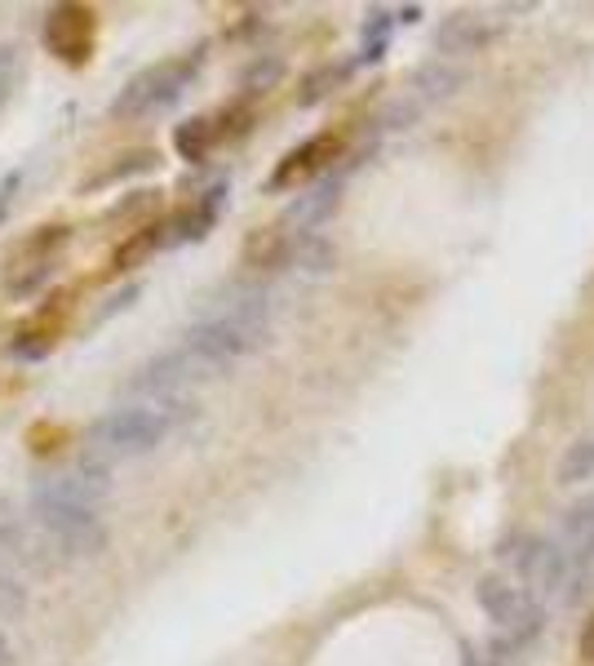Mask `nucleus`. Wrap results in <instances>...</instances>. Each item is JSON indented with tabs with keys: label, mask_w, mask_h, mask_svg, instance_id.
Listing matches in <instances>:
<instances>
[{
	"label": "nucleus",
	"mask_w": 594,
	"mask_h": 666,
	"mask_svg": "<svg viewBox=\"0 0 594 666\" xmlns=\"http://www.w3.org/2000/svg\"><path fill=\"white\" fill-rule=\"evenodd\" d=\"M27 613V587L10 574H0V622H14Z\"/></svg>",
	"instance_id": "nucleus-20"
},
{
	"label": "nucleus",
	"mask_w": 594,
	"mask_h": 666,
	"mask_svg": "<svg viewBox=\"0 0 594 666\" xmlns=\"http://www.w3.org/2000/svg\"><path fill=\"white\" fill-rule=\"evenodd\" d=\"M470 666H474V662H470Z\"/></svg>",
	"instance_id": "nucleus-30"
},
{
	"label": "nucleus",
	"mask_w": 594,
	"mask_h": 666,
	"mask_svg": "<svg viewBox=\"0 0 594 666\" xmlns=\"http://www.w3.org/2000/svg\"><path fill=\"white\" fill-rule=\"evenodd\" d=\"M417 19H422V5H404V10H395V23H408V27H413Z\"/></svg>",
	"instance_id": "nucleus-27"
},
{
	"label": "nucleus",
	"mask_w": 594,
	"mask_h": 666,
	"mask_svg": "<svg viewBox=\"0 0 594 666\" xmlns=\"http://www.w3.org/2000/svg\"><path fill=\"white\" fill-rule=\"evenodd\" d=\"M341 152V138L337 134H315V138H306L302 147H293L280 165H276V174H271V191H280V187H298V182H306V178H315V174H324L328 169V160Z\"/></svg>",
	"instance_id": "nucleus-7"
},
{
	"label": "nucleus",
	"mask_w": 594,
	"mask_h": 666,
	"mask_svg": "<svg viewBox=\"0 0 594 666\" xmlns=\"http://www.w3.org/2000/svg\"><path fill=\"white\" fill-rule=\"evenodd\" d=\"M165 232L169 227H143V232H134L121 249H115V258H111V267L115 271H130V267H143L160 245H165Z\"/></svg>",
	"instance_id": "nucleus-16"
},
{
	"label": "nucleus",
	"mask_w": 594,
	"mask_h": 666,
	"mask_svg": "<svg viewBox=\"0 0 594 666\" xmlns=\"http://www.w3.org/2000/svg\"><path fill=\"white\" fill-rule=\"evenodd\" d=\"M32 524L63 555H98L107 546V524H102L98 507L71 502V498L45 489L41 480L32 485Z\"/></svg>",
	"instance_id": "nucleus-3"
},
{
	"label": "nucleus",
	"mask_w": 594,
	"mask_h": 666,
	"mask_svg": "<svg viewBox=\"0 0 594 666\" xmlns=\"http://www.w3.org/2000/svg\"><path fill=\"white\" fill-rule=\"evenodd\" d=\"M457 85H461V71H457V67H448V63H426V67L413 76V93H417V102L448 98Z\"/></svg>",
	"instance_id": "nucleus-17"
},
{
	"label": "nucleus",
	"mask_w": 594,
	"mask_h": 666,
	"mask_svg": "<svg viewBox=\"0 0 594 666\" xmlns=\"http://www.w3.org/2000/svg\"><path fill=\"white\" fill-rule=\"evenodd\" d=\"M41 485H45V489H54V493H63V498H71V502L102 507V498L111 493V471H107L98 458H85V463H76V467H67V471H58V476H45Z\"/></svg>",
	"instance_id": "nucleus-9"
},
{
	"label": "nucleus",
	"mask_w": 594,
	"mask_h": 666,
	"mask_svg": "<svg viewBox=\"0 0 594 666\" xmlns=\"http://www.w3.org/2000/svg\"><path fill=\"white\" fill-rule=\"evenodd\" d=\"M0 666H19V662H14V648H10V640H5V635H0Z\"/></svg>",
	"instance_id": "nucleus-29"
},
{
	"label": "nucleus",
	"mask_w": 594,
	"mask_h": 666,
	"mask_svg": "<svg viewBox=\"0 0 594 666\" xmlns=\"http://www.w3.org/2000/svg\"><path fill=\"white\" fill-rule=\"evenodd\" d=\"M276 80H280V63H258V67L245 71V89H249V93H262V89H271Z\"/></svg>",
	"instance_id": "nucleus-25"
},
{
	"label": "nucleus",
	"mask_w": 594,
	"mask_h": 666,
	"mask_svg": "<svg viewBox=\"0 0 594 666\" xmlns=\"http://www.w3.org/2000/svg\"><path fill=\"white\" fill-rule=\"evenodd\" d=\"M14 187H19V174H10V178H5V191H0V213L10 209V196H14Z\"/></svg>",
	"instance_id": "nucleus-28"
},
{
	"label": "nucleus",
	"mask_w": 594,
	"mask_h": 666,
	"mask_svg": "<svg viewBox=\"0 0 594 666\" xmlns=\"http://www.w3.org/2000/svg\"><path fill=\"white\" fill-rule=\"evenodd\" d=\"M19 80H23V54L14 45H0V107L14 98Z\"/></svg>",
	"instance_id": "nucleus-21"
},
{
	"label": "nucleus",
	"mask_w": 594,
	"mask_h": 666,
	"mask_svg": "<svg viewBox=\"0 0 594 666\" xmlns=\"http://www.w3.org/2000/svg\"><path fill=\"white\" fill-rule=\"evenodd\" d=\"M45 32H67V41H58L54 54L63 63H71V58L80 63L89 54V45H93V14L89 10H54V19H49Z\"/></svg>",
	"instance_id": "nucleus-11"
},
{
	"label": "nucleus",
	"mask_w": 594,
	"mask_h": 666,
	"mask_svg": "<svg viewBox=\"0 0 594 666\" xmlns=\"http://www.w3.org/2000/svg\"><path fill=\"white\" fill-rule=\"evenodd\" d=\"M346 71H350V67H324V71H315V76L302 85V107L320 102V98H324L333 85H341V80H346Z\"/></svg>",
	"instance_id": "nucleus-24"
},
{
	"label": "nucleus",
	"mask_w": 594,
	"mask_h": 666,
	"mask_svg": "<svg viewBox=\"0 0 594 666\" xmlns=\"http://www.w3.org/2000/svg\"><path fill=\"white\" fill-rule=\"evenodd\" d=\"M178 409L182 404H121L102 413L93 426H89V444L98 458H138V454H152L156 444H165V435L178 426Z\"/></svg>",
	"instance_id": "nucleus-2"
},
{
	"label": "nucleus",
	"mask_w": 594,
	"mask_h": 666,
	"mask_svg": "<svg viewBox=\"0 0 594 666\" xmlns=\"http://www.w3.org/2000/svg\"><path fill=\"white\" fill-rule=\"evenodd\" d=\"M267 343V293L262 289H231L213 311H204L187 333L182 352L213 378L231 369L235 360H245Z\"/></svg>",
	"instance_id": "nucleus-1"
},
{
	"label": "nucleus",
	"mask_w": 594,
	"mask_h": 666,
	"mask_svg": "<svg viewBox=\"0 0 594 666\" xmlns=\"http://www.w3.org/2000/svg\"><path fill=\"white\" fill-rule=\"evenodd\" d=\"M200 378H209V374H204L182 347H173V352L147 360V365L138 369V378L130 382V391L143 396V404H169V400H178V396H182L191 382H200Z\"/></svg>",
	"instance_id": "nucleus-5"
},
{
	"label": "nucleus",
	"mask_w": 594,
	"mask_h": 666,
	"mask_svg": "<svg viewBox=\"0 0 594 666\" xmlns=\"http://www.w3.org/2000/svg\"><path fill=\"white\" fill-rule=\"evenodd\" d=\"M333 245H324V241H298L293 245V263H302L306 271H328L333 267Z\"/></svg>",
	"instance_id": "nucleus-23"
},
{
	"label": "nucleus",
	"mask_w": 594,
	"mask_h": 666,
	"mask_svg": "<svg viewBox=\"0 0 594 666\" xmlns=\"http://www.w3.org/2000/svg\"><path fill=\"white\" fill-rule=\"evenodd\" d=\"M493 36H497V27L484 14H452L435 32V49L439 54H474V49H484Z\"/></svg>",
	"instance_id": "nucleus-10"
},
{
	"label": "nucleus",
	"mask_w": 594,
	"mask_h": 666,
	"mask_svg": "<svg viewBox=\"0 0 594 666\" xmlns=\"http://www.w3.org/2000/svg\"><path fill=\"white\" fill-rule=\"evenodd\" d=\"M245 258H249L254 267H280V263L293 258V241H289V232H280V227H267V232H258V236L245 245Z\"/></svg>",
	"instance_id": "nucleus-15"
},
{
	"label": "nucleus",
	"mask_w": 594,
	"mask_h": 666,
	"mask_svg": "<svg viewBox=\"0 0 594 666\" xmlns=\"http://www.w3.org/2000/svg\"><path fill=\"white\" fill-rule=\"evenodd\" d=\"M594 476V440L568 444V454L559 458V485H581Z\"/></svg>",
	"instance_id": "nucleus-18"
},
{
	"label": "nucleus",
	"mask_w": 594,
	"mask_h": 666,
	"mask_svg": "<svg viewBox=\"0 0 594 666\" xmlns=\"http://www.w3.org/2000/svg\"><path fill=\"white\" fill-rule=\"evenodd\" d=\"M515 565H519V574H524V591H554V587H563V578H568V555H563V546L559 542H541V537H533L519 555H515Z\"/></svg>",
	"instance_id": "nucleus-8"
},
{
	"label": "nucleus",
	"mask_w": 594,
	"mask_h": 666,
	"mask_svg": "<svg viewBox=\"0 0 594 666\" xmlns=\"http://www.w3.org/2000/svg\"><path fill=\"white\" fill-rule=\"evenodd\" d=\"M200 63H204V54H178V58H165V63L143 67L138 76L125 80L121 93H115L111 116H152V111L178 102L182 89L195 80Z\"/></svg>",
	"instance_id": "nucleus-4"
},
{
	"label": "nucleus",
	"mask_w": 594,
	"mask_h": 666,
	"mask_svg": "<svg viewBox=\"0 0 594 666\" xmlns=\"http://www.w3.org/2000/svg\"><path fill=\"white\" fill-rule=\"evenodd\" d=\"M337 191H341V182H337V178H324L311 196H302V200L289 209V222H298V227H315V222H324V218L337 209Z\"/></svg>",
	"instance_id": "nucleus-13"
},
{
	"label": "nucleus",
	"mask_w": 594,
	"mask_h": 666,
	"mask_svg": "<svg viewBox=\"0 0 594 666\" xmlns=\"http://www.w3.org/2000/svg\"><path fill=\"white\" fill-rule=\"evenodd\" d=\"M156 165V152H134V156H125V165H115V169H102L98 178H89L85 182V191H93V187H107V182H121V178H130V174H138V169H152Z\"/></svg>",
	"instance_id": "nucleus-22"
},
{
	"label": "nucleus",
	"mask_w": 594,
	"mask_h": 666,
	"mask_svg": "<svg viewBox=\"0 0 594 666\" xmlns=\"http://www.w3.org/2000/svg\"><path fill=\"white\" fill-rule=\"evenodd\" d=\"M391 27H395V14H391V10H373V14H369L360 63H382V54H386V45H391Z\"/></svg>",
	"instance_id": "nucleus-19"
},
{
	"label": "nucleus",
	"mask_w": 594,
	"mask_h": 666,
	"mask_svg": "<svg viewBox=\"0 0 594 666\" xmlns=\"http://www.w3.org/2000/svg\"><path fill=\"white\" fill-rule=\"evenodd\" d=\"M480 604L502 631H524V635L537 631V600L524 587L506 582V578H484L480 582Z\"/></svg>",
	"instance_id": "nucleus-6"
},
{
	"label": "nucleus",
	"mask_w": 594,
	"mask_h": 666,
	"mask_svg": "<svg viewBox=\"0 0 594 666\" xmlns=\"http://www.w3.org/2000/svg\"><path fill=\"white\" fill-rule=\"evenodd\" d=\"M222 204H226V187L204 191L191 209H182V213L173 218V241H200L204 232H213V222H217Z\"/></svg>",
	"instance_id": "nucleus-12"
},
{
	"label": "nucleus",
	"mask_w": 594,
	"mask_h": 666,
	"mask_svg": "<svg viewBox=\"0 0 594 666\" xmlns=\"http://www.w3.org/2000/svg\"><path fill=\"white\" fill-rule=\"evenodd\" d=\"M576 653H581V662H594V613L581 622V635H576Z\"/></svg>",
	"instance_id": "nucleus-26"
},
{
	"label": "nucleus",
	"mask_w": 594,
	"mask_h": 666,
	"mask_svg": "<svg viewBox=\"0 0 594 666\" xmlns=\"http://www.w3.org/2000/svg\"><path fill=\"white\" fill-rule=\"evenodd\" d=\"M213 143H217V121H209V116H195V121L178 125V134H173V147L182 160H204Z\"/></svg>",
	"instance_id": "nucleus-14"
}]
</instances>
